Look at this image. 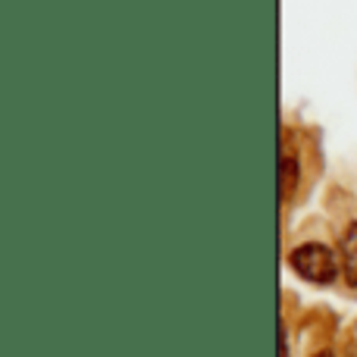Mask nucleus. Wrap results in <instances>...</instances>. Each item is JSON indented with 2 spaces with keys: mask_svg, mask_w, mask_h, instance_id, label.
I'll use <instances>...</instances> for the list:
<instances>
[{
  "mask_svg": "<svg viewBox=\"0 0 357 357\" xmlns=\"http://www.w3.org/2000/svg\"><path fill=\"white\" fill-rule=\"evenodd\" d=\"M289 264L298 276L314 285H333L335 276H339V266H342L339 260H335V254L329 251L326 245H317V241L298 245L295 251L289 254Z\"/></svg>",
  "mask_w": 357,
  "mask_h": 357,
  "instance_id": "nucleus-1",
  "label": "nucleus"
},
{
  "mask_svg": "<svg viewBox=\"0 0 357 357\" xmlns=\"http://www.w3.org/2000/svg\"><path fill=\"white\" fill-rule=\"evenodd\" d=\"M339 264H342V273H345V282L357 289V222H351L345 229V235H342Z\"/></svg>",
  "mask_w": 357,
  "mask_h": 357,
  "instance_id": "nucleus-2",
  "label": "nucleus"
},
{
  "mask_svg": "<svg viewBox=\"0 0 357 357\" xmlns=\"http://www.w3.org/2000/svg\"><path fill=\"white\" fill-rule=\"evenodd\" d=\"M282 201H289L291 197V191L298 188V176H301V167H298V160L291 154H285L282 157Z\"/></svg>",
  "mask_w": 357,
  "mask_h": 357,
  "instance_id": "nucleus-3",
  "label": "nucleus"
},
{
  "mask_svg": "<svg viewBox=\"0 0 357 357\" xmlns=\"http://www.w3.org/2000/svg\"><path fill=\"white\" fill-rule=\"evenodd\" d=\"M310 357H333V351H317V354H310Z\"/></svg>",
  "mask_w": 357,
  "mask_h": 357,
  "instance_id": "nucleus-4",
  "label": "nucleus"
}]
</instances>
